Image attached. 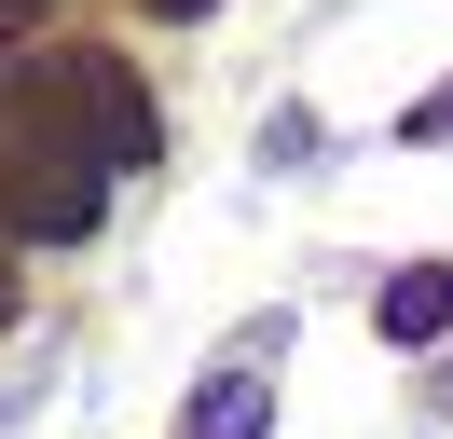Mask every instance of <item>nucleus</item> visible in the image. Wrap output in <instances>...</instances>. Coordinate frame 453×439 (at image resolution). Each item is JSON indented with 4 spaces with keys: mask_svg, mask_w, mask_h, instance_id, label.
<instances>
[{
    "mask_svg": "<svg viewBox=\"0 0 453 439\" xmlns=\"http://www.w3.org/2000/svg\"><path fill=\"white\" fill-rule=\"evenodd\" d=\"M453 329V261H398L385 274V343H440Z\"/></svg>",
    "mask_w": 453,
    "mask_h": 439,
    "instance_id": "obj_3",
    "label": "nucleus"
},
{
    "mask_svg": "<svg viewBox=\"0 0 453 439\" xmlns=\"http://www.w3.org/2000/svg\"><path fill=\"white\" fill-rule=\"evenodd\" d=\"M96 206H111V165L14 82V96H0V220L42 234V247H69V234H96Z\"/></svg>",
    "mask_w": 453,
    "mask_h": 439,
    "instance_id": "obj_1",
    "label": "nucleus"
},
{
    "mask_svg": "<svg viewBox=\"0 0 453 439\" xmlns=\"http://www.w3.org/2000/svg\"><path fill=\"white\" fill-rule=\"evenodd\" d=\"M193 439H275V398H261V371H220L193 398Z\"/></svg>",
    "mask_w": 453,
    "mask_h": 439,
    "instance_id": "obj_4",
    "label": "nucleus"
},
{
    "mask_svg": "<svg viewBox=\"0 0 453 439\" xmlns=\"http://www.w3.org/2000/svg\"><path fill=\"white\" fill-rule=\"evenodd\" d=\"M151 14H206V0H151Z\"/></svg>",
    "mask_w": 453,
    "mask_h": 439,
    "instance_id": "obj_6",
    "label": "nucleus"
},
{
    "mask_svg": "<svg viewBox=\"0 0 453 439\" xmlns=\"http://www.w3.org/2000/svg\"><path fill=\"white\" fill-rule=\"evenodd\" d=\"M0 316H14V289H0Z\"/></svg>",
    "mask_w": 453,
    "mask_h": 439,
    "instance_id": "obj_7",
    "label": "nucleus"
},
{
    "mask_svg": "<svg viewBox=\"0 0 453 439\" xmlns=\"http://www.w3.org/2000/svg\"><path fill=\"white\" fill-rule=\"evenodd\" d=\"M412 124H426V137H453V96H426V110H412Z\"/></svg>",
    "mask_w": 453,
    "mask_h": 439,
    "instance_id": "obj_5",
    "label": "nucleus"
},
{
    "mask_svg": "<svg viewBox=\"0 0 453 439\" xmlns=\"http://www.w3.org/2000/svg\"><path fill=\"white\" fill-rule=\"evenodd\" d=\"M14 82H28V96L56 110L96 165H111V179H124V165H151V96L111 69V55H42V69H14Z\"/></svg>",
    "mask_w": 453,
    "mask_h": 439,
    "instance_id": "obj_2",
    "label": "nucleus"
}]
</instances>
